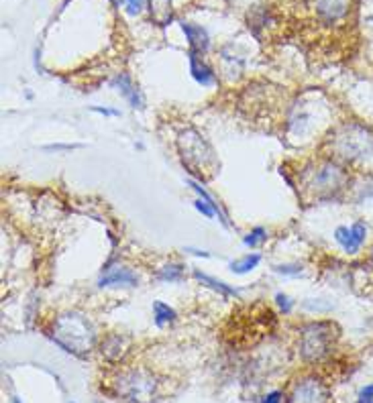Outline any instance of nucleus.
Listing matches in <instances>:
<instances>
[{
    "label": "nucleus",
    "instance_id": "obj_1",
    "mask_svg": "<svg viewBox=\"0 0 373 403\" xmlns=\"http://www.w3.org/2000/svg\"><path fill=\"white\" fill-rule=\"evenodd\" d=\"M300 185L302 196H306L308 200H334L349 185V169L336 161L325 159L302 172Z\"/></svg>",
    "mask_w": 373,
    "mask_h": 403
},
{
    "label": "nucleus",
    "instance_id": "obj_2",
    "mask_svg": "<svg viewBox=\"0 0 373 403\" xmlns=\"http://www.w3.org/2000/svg\"><path fill=\"white\" fill-rule=\"evenodd\" d=\"M49 336L65 353H72L76 357H84L86 353L92 351V347L96 344L94 324L86 316L78 312H68L57 316L53 320Z\"/></svg>",
    "mask_w": 373,
    "mask_h": 403
},
{
    "label": "nucleus",
    "instance_id": "obj_3",
    "mask_svg": "<svg viewBox=\"0 0 373 403\" xmlns=\"http://www.w3.org/2000/svg\"><path fill=\"white\" fill-rule=\"evenodd\" d=\"M334 157L347 163H370L373 161V131L361 123H345L336 127L328 138Z\"/></svg>",
    "mask_w": 373,
    "mask_h": 403
},
{
    "label": "nucleus",
    "instance_id": "obj_4",
    "mask_svg": "<svg viewBox=\"0 0 373 403\" xmlns=\"http://www.w3.org/2000/svg\"><path fill=\"white\" fill-rule=\"evenodd\" d=\"M178 151L182 163L194 178L210 179L219 172V157L212 145L194 129H186L178 134Z\"/></svg>",
    "mask_w": 373,
    "mask_h": 403
},
{
    "label": "nucleus",
    "instance_id": "obj_5",
    "mask_svg": "<svg viewBox=\"0 0 373 403\" xmlns=\"http://www.w3.org/2000/svg\"><path fill=\"white\" fill-rule=\"evenodd\" d=\"M341 332L339 326L330 320H316L300 330V357L308 362H316L328 357L334 351Z\"/></svg>",
    "mask_w": 373,
    "mask_h": 403
},
{
    "label": "nucleus",
    "instance_id": "obj_6",
    "mask_svg": "<svg viewBox=\"0 0 373 403\" xmlns=\"http://www.w3.org/2000/svg\"><path fill=\"white\" fill-rule=\"evenodd\" d=\"M117 385V393L123 395L125 400H131V402L145 403L143 400H153V393H155V381L151 375H147L145 371H125L117 377L114 381Z\"/></svg>",
    "mask_w": 373,
    "mask_h": 403
},
{
    "label": "nucleus",
    "instance_id": "obj_7",
    "mask_svg": "<svg viewBox=\"0 0 373 403\" xmlns=\"http://www.w3.org/2000/svg\"><path fill=\"white\" fill-rule=\"evenodd\" d=\"M334 240L347 255H357L365 240H367V223L365 220H355L351 226H336L334 228Z\"/></svg>",
    "mask_w": 373,
    "mask_h": 403
},
{
    "label": "nucleus",
    "instance_id": "obj_8",
    "mask_svg": "<svg viewBox=\"0 0 373 403\" xmlns=\"http://www.w3.org/2000/svg\"><path fill=\"white\" fill-rule=\"evenodd\" d=\"M290 403H328V389L314 377L300 379L290 393Z\"/></svg>",
    "mask_w": 373,
    "mask_h": 403
},
{
    "label": "nucleus",
    "instance_id": "obj_9",
    "mask_svg": "<svg viewBox=\"0 0 373 403\" xmlns=\"http://www.w3.org/2000/svg\"><path fill=\"white\" fill-rule=\"evenodd\" d=\"M139 283V277L133 269L129 267H106L102 277L98 279V287H119V285H129L135 287Z\"/></svg>",
    "mask_w": 373,
    "mask_h": 403
},
{
    "label": "nucleus",
    "instance_id": "obj_10",
    "mask_svg": "<svg viewBox=\"0 0 373 403\" xmlns=\"http://www.w3.org/2000/svg\"><path fill=\"white\" fill-rule=\"evenodd\" d=\"M112 88L117 90L129 104H131V108H135V110H141L143 108V94H141V90L135 86V82L127 76V74H119V76H114L112 78Z\"/></svg>",
    "mask_w": 373,
    "mask_h": 403
},
{
    "label": "nucleus",
    "instance_id": "obj_11",
    "mask_svg": "<svg viewBox=\"0 0 373 403\" xmlns=\"http://www.w3.org/2000/svg\"><path fill=\"white\" fill-rule=\"evenodd\" d=\"M184 35H186L188 45H190V51L188 53H194V55H202L208 51L210 47V39H208V33L206 29H202L200 25H194V23H180Z\"/></svg>",
    "mask_w": 373,
    "mask_h": 403
},
{
    "label": "nucleus",
    "instance_id": "obj_12",
    "mask_svg": "<svg viewBox=\"0 0 373 403\" xmlns=\"http://www.w3.org/2000/svg\"><path fill=\"white\" fill-rule=\"evenodd\" d=\"M188 59H190V74H192V78H194L196 84H200V86H204V88L216 84V76H214L212 68L206 65V63L202 61L200 55L188 53Z\"/></svg>",
    "mask_w": 373,
    "mask_h": 403
},
{
    "label": "nucleus",
    "instance_id": "obj_13",
    "mask_svg": "<svg viewBox=\"0 0 373 403\" xmlns=\"http://www.w3.org/2000/svg\"><path fill=\"white\" fill-rule=\"evenodd\" d=\"M129 338L123 336V334H108L104 340H102V355L108 358V360H119L123 357L125 349H123V342H127Z\"/></svg>",
    "mask_w": 373,
    "mask_h": 403
},
{
    "label": "nucleus",
    "instance_id": "obj_14",
    "mask_svg": "<svg viewBox=\"0 0 373 403\" xmlns=\"http://www.w3.org/2000/svg\"><path fill=\"white\" fill-rule=\"evenodd\" d=\"M194 277L200 281V283H204L206 287H210V289H214V291H219L221 296H225V298H239V291L231 287V285H227L225 281H221V279H214V277H210V275H206V273H202V271H194Z\"/></svg>",
    "mask_w": 373,
    "mask_h": 403
},
{
    "label": "nucleus",
    "instance_id": "obj_15",
    "mask_svg": "<svg viewBox=\"0 0 373 403\" xmlns=\"http://www.w3.org/2000/svg\"><path fill=\"white\" fill-rule=\"evenodd\" d=\"M149 12H151V19L157 25H168L174 19L172 0H149Z\"/></svg>",
    "mask_w": 373,
    "mask_h": 403
},
{
    "label": "nucleus",
    "instance_id": "obj_16",
    "mask_svg": "<svg viewBox=\"0 0 373 403\" xmlns=\"http://www.w3.org/2000/svg\"><path fill=\"white\" fill-rule=\"evenodd\" d=\"M319 14L327 21H334L345 14L347 10V0H319L316 2Z\"/></svg>",
    "mask_w": 373,
    "mask_h": 403
},
{
    "label": "nucleus",
    "instance_id": "obj_17",
    "mask_svg": "<svg viewBox=\"0 0 373 403\" xmlns=\"http://www.w3.org/2000/svg\"><path fill=\"white\" fill-rule=\"evenodd\" d=\"M188 185H190V187H192V189H194V192L198 194V198H202L204 202H208V204H210V206H212V208L216 210V214H219V220H221V223L225 224V226H229L227 214L223 212L221 204H219V202L214 200V196H212V194H210V192H208V189H206V187H204V185H202L200 181H196V179H188Z\"/></svg>",
    "mask_w": 373,
    "mask_h": 403
},
{
    "label": "nucleus",
    "instance_id": "obj_18",
    "mask_svg": "<svg viewBox=\"0 0 373 403\" xmlns=\"http://www.w3.org/2000/svg\"><path fill=\"white\" fill-rule=\"evenodd\" d=\"M178 320V313L172 306L163 304V302H153V322L157 328H163L168 324H174Z\"/></svg>",
    "mask_w": 373,
    "mask_h": 403
},
{
    "label": "nucleus",
    "instance_id": "obj_19",
    "mask_svg": "<svg viewBox=\"0 0 373 403\" xmlns=\"http://www.w3.org/2000/svg\"><path fill=\"white\" fill-rule=\"evenodd\" d=\"M259 263H261V255L259 253H249V255L233 261L231 263V271H233L234 275H245V273L253 271Z\"/></svg>",
    "mask_w": 373,
    "mask_h": 403
},
{
    "label": "nucleus",
    "instance_id": "obj_20",
    "mask_svg": "<svg viewBox=\"0 0 373 403\" xmlns=\"http://www.w3.org/2000/svg\"><path fill=\"white\" fill-rule=\"evenodd\" d=\"M268 238V230L265 228H261V226H255L245 238H243V245L245 247H251V249H255V247H259L263 240Z\"/></svg>",
    "mask_w": 373,
    "mask_h": 403
},
{
    "label": "nucleus",
    "instance_id": "obj_21",
    "mask_svg": "<svg viewBox=\"0 0 373 403\" xmlns=\"http://www.w3.org/2000/svg\"><path fill=\"white\" fill-rule=\"evenodd\" d=\"M184 275V265H163L157 277L161 281H180Z\"/></svg>",
    "mask_w": 373,
    "mask_h": 403
},
{
    "label": "nucleus",
    "instance_id": "obj_22",
    "mask_svg": "<svg viewBox=\"0 0 373 403\" xmlns=\"http://www.w3.org/2000/svg\"><path fill=\"white\" fill-rule=\"evenodd\" d=\"M194 208H196V210H198L200 214H204L206 218H210V220H212V218L216 216V210H214V208H212V206H210L208 202H204L202 198L194 200Z\"/></svg>",
    "mask_w": 373,
    "mask_h": 403
},
{
    "label": "nucleus",
    "instance_id": "obj_23",
    "mask_svg": "<svg viewBox=\"0 0 373 403\" xmlns=\"http://www.w3.org/2000/svg\"><path fill=\"white\" fill-rule=\"evenodd\" d=\"M276 304L280 306L281 313H290L294 308V302L285 296V293H276Z\"/></svg>",
    "mask_w": 373,
    "mask_h": 403
},
{
    "label": "nucleus",
    "instance_id": "obj_24",
    "mask_svg": "<svg viewBox=\"0 0 373 403\" xmlns=\"http://www.w3.org/2000/svg\"><path fill=\"white\" fill-rule=\"evenodd\" d=\"M276 273H281V275H300V273H302V265H298V263L276 265Z\"/></svg>",
    "mask_w": 373,
    "mask_h": 403
},
{
    "label": "nucleus",
    "instance_id": "obj_25",
    "mask_svg": "<svg viewBox=\"0 0 373 403\" xmlns=\"http://www.w3.org/2000/svg\"><path fill=\"white\" fill-rule=\"evenodd\" d=\"M127 14H131V17H137L141 10H143V6H145V0H127Z\"/></svg>",
    "mask_w": 373,
    "mask_h": 403
},
{
    "label": "nucleus",
    "instance_id": "obj_26",
    "mask_svg": "<svg viewBox=\"0 0 373 403\" xmlns=\"http://www.w3.org/2000/svg\"><path fill=\"white\" fill-rule=\"evenodd\" d=\"M373 402V383L365 385L361 391H359V403H370Z\"/></svg>",
    "mask_w": 373,
    "mask_h": 403
},
{
    "label": "nucleus",
    "instance_id": "obj_27",
    "mask_svg": "<svg viewBox=\"0 0 373 403\" xmlns=\"http://www.w3.org/2000/svg\"><path fill=\"white\" fill-rule=\"evenodd\" d=\"M90 110H92V112H98V114H104V116H119V114H121L117 108H106V106H92Z\"/></svg>",
    "mask_w": 373,
    "mask_h": 403
},
{
    "label": "nucleus",
    "instance_id": "obj_28",
    "mask_svg": "<svg viewBox=\"0 0 373 403\" xmlns=\"http://www.w3.org/2000/svg\"><path fill=\"white\" fill-rule=\"evenodd\" d=\"M283 400V393L281 391H272L263 397V403H281Z\"/></svg>",
    "mask_w": 373,
    "mask_h": 403
},
{
    "label": "nucleus",
    "instance_id": "obj_29",
    "mask_svg": "<svg viewBox=\"0 0 373 403\" xmlns=\"http://www.w3.org/2000/svg\"><path fill=\"white\" fill-rule=\"evenodd\" d=\"M190 253H194V255H198V257H208V253L206 251H198V249H186Z\"/></svg>",
    "mask_w": 373,
    "mask_h": 403
},
{
    "label": "nucleus",
    "instance_id": "obj_30",
    "mask_svg": "<svg viewBox=\"0 0 373 403\" xmlns=\"http://www.w3.org/2000/svg\"><path fill=\"white\" fill-rule=\"evenodd\" d=\"M114 2H117L119 6H121V4H127V0H114Z\"/></svg>",
    "mask_w": 373,
    "mask_h": 403
},
{
    "label": "nucleus",
    "instance_id": "obj_31",
    "mask_svg": "<svg viewBox=\"0 0 373 403\" xmlns=\"http://www.w3.org/2000/svg\"><path fill=\"white\" fill-rule=\"evenodd\" d=\"M12 403H23V402H21L19 397H12Z\"/></svg>",
    "mask_w": 373,
    "mask_h": 403
},
{
    "label": "nucleus",
    "instance_id": "obj_32",
    "mask_svg": "<svg viewBox=\"0 0 373 403\" xmlns=\"http://www.w3.org/2000/svg\"><path fill=\"white\" fill-rule=\"evenodd\" d=\"M372 263H373V255H372Z\"/></svg>",
    "mask_w": 373,
    "mask_h": 403
},
{
    "label": "nucleus",
    "instance_id": "obj_33",
    "mask_svg": "<svg viewBox=\"0 0 373 403\" xmlns=\"http://www.w3.org/2000/svg\"><path fill=\"white\" fill-rule=\"evenodd\" d=\"M370 403H373V402H370Z\"/></svg>",
    "mask_w": 373,
    "mask_h": 403
}]
</instances>
